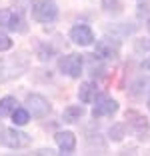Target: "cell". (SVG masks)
Listing matches in <instances>:
<instances>
[{
	"label": "cell",
	"instance_id": "cell-1",
	"mask_svg": "<svg viewBox=\"0 0 150 156\" xmlns=\"http://www.w3.org/2000/svg\"><path fill=\"white\" fill-rule=\"evenodd\" d=\"M26 68H28L26 54H18V56H12V58L0 60V82H6V80L20 76Z\"/></svg>",
	"mask_w": 150,
	"mask_h": 156
},
{
	"label": "cell",
	"instance_id": "cell-2",
	"mask_svg": "<svg viewBox=\"0 0 150 156\" xmlns=\"http://www.w3.org/2000/svg\"><path fill=\"white\" fill-rule=\"evenodd\" d=\"M32 18L40 24H50L58 18V6L54 0H34L30 6Z\"/></svg>",
	"mask_w": 150,
	"mask_h": 156
},
{
	"label": "cell",
	"instance_id": "cell-3",
	"mask_svg": "<svg viewBox=\"0 0 150 156\" xmlns=\"http://www.w3.org/2000/svg\"><path fill=\"white\" fill-rule=\"evenodd\" d=\"M2 136H0V142L4 144L8 148H14V150H18V148H26L32 144V136H28L26 132H20L16 128H4L2 130Z\"/></svg>",
	"mask_w": 150,
	"mask_h": 156
},
{
	"label": "cell",
	"instance_id": "cell-4",
	"mask_svg": "<svg viewBox=\"0 0 150 156\" xmlns=\"http://www.w3.org/2000/svg\"><path fill=\"white\" fill-rule=\"evenodd\" d=\"M82 64H84V58H82L80 54L62 56L60 62H58L62 74H66V76H70V78H78V76H80V74H82Z\"/></svg>",
	"mask_w": 150,
	"mask_h": 156
},
{
	"label": "cell",
	"instance_id": "cell-5",
	"mask_svg": "<svg viewBox=\"0 0 150 156\" xmlns=\"http://www.w3.org/2000/svg\"><path fill=\"white\" fill-rule=\"evenodd\" d=\"M0 28L12 30V32H26V24L22 16L14 10H0Z\"/></svg>",
	"mask_w": 150,
	"mask_h": 156
},
{
	"label": "cell",
	"instance_id": "cell-6",
	"mask_svg": "<svg viewBox=\"0 0 150 156\" xmlns=\"http://www.w3.org/2000/svg\"><path fill=\"white\" fill-rule=\"evenodd\" d=\"M26 110L34 118H44L50 112V102L40 94H28L26 96Z\"/></svg>",
	"mask_w": 150,
	"mask_h": 156
},
{
	"label": "cell",
	"instance_id": "cell-7",
	"mask_svg": "<svg viewBox=\"0 0 150 156\" xmlns=\"http://www.w3.org/2000/svg\"><path fill=\"white\" fill-rule=\"evenodd\" d=\"M118 112V102L110 96H98L96 98V104L92 108V116L94 118H106V116H112Z\"/></svg>",
	"mask_w": 150,
	"mask_h": 156
},
{
	"label": "cell",
	"instance_id": "cell-8",
	"mask_svg": "<svg viewBox=\"0 0 150 156\" xmlns=\"http://www.w3.org/2000/svg\"><path fill=\"white\" fill-rule=\"evenodd\" d=\"M120 52V44L116 40H110V38H102V40L96 42V52L94 56L104 60H116Z\"/></svg>",
	"mask_w": 150,
	"mask_h": 156
},
{
	"label": "cell",
	"instance_id": "cell-9",
	"mask_svg": "<svg viewBox=\"0 0 150 156\" xmlns=\"http://www.w3.org/2000/svg\"><path fill=\"white\" fill-rule=\"evenodd\" d=\"M70 40L78 46H90L94 42V32L88 24H76L70 30Z\"/></svg>",
	"mask_w": 150,
	"mask_h": 156
},
{
	"label": "cell",
	"instance_id": "cell-10",
	"mask_svg": "<svg viewBox=\"0 0 150 156\" xmlns=\"http://www.w3.org/2000/svg\"><path fill=\"white\" fill-rule=\"evenodd\" d=\"M126 120H128V126L138 134V138L144 140V138L148 136V120H146L142 114L130 110V112H126Z\"/></svg>",
	"mask_w": 150,
	"mask_h": 156
},
{
	"label": "cell",
	"instance_id": "cell-11",
	"mask_svg": "<svg viewBox=\"0 0 150 156\" xmlns=\"http://www.w3.org/2000/svg\"><path fill=\"white\" fill-rule=\"evenodd\" d=\"M54 140H56L58 148L64 152V154H70V152H74V148H76V136H74L72 132H68V130H64V132H56Z\"/></svg>",
	"mask_w": 150,
	"mask_h": 156
},
{
	"label": "cell",
	"instance_id": "cell-12",
	"mask_svg": "<svg viewBox=\"0 0 150 156\" xmlns=\"http://www.w3.org/2000/svg\"><path fill=\"white\" fill-rule=\"evenodd\" d=\"M78 98L84 104H90L96 100V84L94 82H84L80 84V90H78Z\"/></svg>",
	"mask_w": 150,
	"mask_h": 156
},
{
	"label": "cell",
	"instance_id": "cell-13",
	"mask_svg": "<svg viewBox=\"0 0 150 156\" xmlns=\"http://www.w3.org/2000/svg\"><path fill=\"white\" fill-rule=\"evenodd\" d=\"M82 114H84V108H82V106H68V108L62 112V120L68 122V124H74L82 118Z\"/></svg>",
	"mask_w": 150,
	"mask_h": 156
},
{
	"label": "cell",
	"instance_id": "cell-14",
	"mask_svg": "<svg viewBox=\"0 0 150 156\" xmlns=\"http://www.w3.org/2000/svg\"><path fill=\"white\" fill-rule=\"evenodd\" d=\"M16 104H18V102H16V98H12V96H4L2 98V100H0V118L12 114V112L18 108Z\"/></svg>",
	"mask_w": 150,
	"mask_h": 156
},
{
	"label": "cell",
	"instance_id": "cell-15",
	"mask_svg": "<svg viewBox=\"0 0 150 156\" xmlns=\"http://www.w3.org/2000/svg\"><path fill=\"white\" fill-rule=\"evenodd\" d=\"M102 8L108 14H120L122 12V0H102Z\"/></svg>",
	"mask_w": 150,
	"mask_h": 156
},
{
	"label": "cell",
	"instance_id": "cell-16",
	"mask_svg": "<svg viewBox=\"0 0 150 156\" xmlns=\"http://www.w3.org/2000/svg\"><path fill=\"white\" fill-rule=\"evenodd\" d=\"M12 120L16 126H24V124L30 120V112L26 110V108H16V110L12 112Z\"/></svg>",
	"mask_w": 150,
	"mask_h": 156
},
{
	"label": "cell",
	"instance_id": "cell-17",
	"mask_svg": "<svg viewBox=\"0 0 150 156\" xmlns=\"http://www.w3.org/2000/svg\"><path fill=\"white\" fill-rule=\"evenodd\" d=\"M110 138H112V140H116V142H118V140H122V136H124V124H114L112 128H110Z\"/></svg>",
	"mask_w": 150,
	"mask_h": 156
},
{
	"label": "cell",
	"instance_id": "cell-18",
	"mask_svg": "<svg viewBox=\"0 0 150 156\" xmlns=\"http://www.w3.org/2000/svg\"><path fill=\"white\" fill-rule=\"evenodd\" d=\"M10 48H12V40H10V36L4 34V32H0V52L10 50Z\"/></svg>",
	"mask_w": 150,
	"mask_h": 156
},
{
	"label": "cell",
	"instance_id": "cell-19",
	"mask_svg": "<svg viewBox=\"0 0 150 156\" xmlns=\"http://www.w3.org/2000/svg\"><path fill=\"white\" fill-rule=\"evenodd\" d=\"M142 68H146V70H150V56L148 58L144 60V62H142Z\"/></svg>",
	"mask_w": 150,
	"mask_h": 156
},
{
	"label": "cell",
	"instance_id": "cell-20",
	"mask_svg": "<svg viewBox=\"0 0 150 156\" xmlns=\"http://www.w3.org/2000/svg\"><path fill=\"white\" fill-rule=\"evenodd\" d=\"M36 154H54V152H52V150H50V148H48V150H38Z\"/></svg>",
	"mask_w": 150,
	"mask_h": 156
},
{
	"label": "cell",
	"instance_id": "cell-21",
	"mask_svg": "<svg viewBox=\"0 0 150 156\" xmlns=\"http://www.w3.org/2000/svg\"><path fill=\"white\" fill-rule=\"evenodd\" d=\"M2 130H4V124H2V120H0V132H2Z\"/></svg>",
	"mask_w": 150,
	"mask_h": 156
},
{
	"label": "cell",
	"instance_id": "cell-22",
	"mask_svg": "<svg viewBox=\"0 0 150 156\" xmlns=\"http://www.w3.org/2000/svg\"><path fill=\"white\" fill-rule=\"evenodd\" d=\"M148 30H150V18H148Z\"/></svg>",
	"mask_w": 150,
	"mask_h": 156
},
{
	"label": "cell",
	"instance_id": "cell-23",
	"mask_svg": "<svg viewBox=\"0 0 150 156\" xmlns=\"http://www.w3.org/2000/svg\"><path fill=\"white\" fill-rule=\"evenodd\" d=\"M148 108H150V98H148Z\"/></svg>",
	"mask_w": 150,
	"mask_h": 156
}]
</instances>
